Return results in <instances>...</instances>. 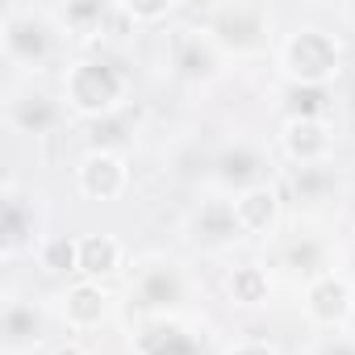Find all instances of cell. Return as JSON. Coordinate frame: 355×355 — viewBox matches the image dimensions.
Returning <instances> with one entry per match:
<instances>
[{
  "label": "cell",
  "instance_id": "obj_5",
  "mask_svg": "<svg viewBox=\"0 0 355 355\" xmlns=\"http://www.w3.org/2000/svg\"><path fill=\"white\" fill-rule=\"evenodd\" d=\"M193 293L189 268L167 255V251H146L130 263L125 276V305L138 318H163V313H184V301Z\"/></svg>",
  "mask_w": 355,
  "mask_h": 355
},
{
  "label": "cell",
  "instance_id": "obj_15",
  "mask_svg": "<svg viewBox=\"0 0 355 355\" xmlns=\"http://www.w3.org/2000/svg\"><path fill=\"white\" fill-rule=\"evenodd\" d=\"M189 239H193L201 251H209V255L230 251V247L243 239L239 218H234V197L209 189V193L193 205V214H189Z\"/></svg>",
  "mask_w": 355,
  "mask_h": 355
},
{
  "label": "cell",
  "instance_id": "obj_9",
  "mask_svg": "<svg viewBox=\"0 0 355 355\" xmlns=\"http://www.w3.org/2000/svg\"><path fill=\"white\" fill-rule=\"evenodd\" d=\"M209 167H214V171H209L214 189L226 193V197H239V193H247V189H255V184H272V180H276V175H272L276 163H272L268 146H259V142H251V138L226 142V146L214 155Z\"/></svg>",
  "mask_w": 355,
  "mask_h": 355
},
{
  "label": "cell",
  "instance_id": "obj_21",
  "mask_svg": "<svg viewBox=\"0 0 355 355\" xmlns=\"http://www.w3.org/2000/svg\"><path fill=\"white\" fill-rule=\"evenodd\" d=\"M272 272L259 259H243L226 272V301L239 309H263L272 301Z\"/></svg>",
  "mask_w": 355,
  "mask_h": 355
},
{
  "label": "cell",
  "instance_id": "obj_12",
  "mask_svg": "<svg viewBox=\"0 0 355 355\" xmlns=\"http://www.w3.org/2000/svg\"><path fill=\"white\" fill-rule=\"evenodd\" d=\"M130 351L134 355H205V338L184 313H163V318L134 322Z\"/></svg>",
  "mask_w": 355,
  "mask_h": 355
},
{
  "label": "cell",
  "instance_id": "obj_28",
  "mask_svg": "<svg viewBox=\"0 0 355 355\" xmlns=\"http://www.w3.org/2000/svg\"><path fill=\"white\" fill-rule=\"evenodd\" d=\"M55 355H80V347H76V343H67V347H55Z\"/></svg>",
  "mask_w": 355,
  "mask_h": 355
},
{
  "label": "cell",
  "instance_id": "obj_11",
  "mask_svg": "<svg viewBox=\"0 0 355 355\" xmlns=\"http://www.w3.org/2000/svg\"><path fill=\"white\" fill-rule=\"evenodd\" d=\"M76 193L92 205H113L130 193V159L121 150L88 146L76 159Z\"/></svg>",
  "mask_w": 355,
  "mask_h": 355
},
{
  "label": "cell",
  "instance_id": "obj_3",
  "mask_svg": "<svg viewBox=\"0 0 355 355\" xmlns=\"http://www.w3.org/2000/svg\"><path fill=\"white\" fill-rule=\"evenodd\" d=\"M272 63L288 88H330L347 67V46L330 26L301 21L288 34H280Z\"/></svg>",
  "mask_w": 355,
  "mask_h": 355
},
{
  "label": "cell",
  "instance_id": "obj_26",
  "mask_svg": "<svg viewBox=\"0 0 355 355\" xmlns=\"http://www.w3.org/2000/svg\"><path fill=\"white\" fill-rule=\"evenodd\" d=\"M222 355H280V347L268 338H234L222 347Z\"/></svg>",
  "mask_w": 355,
  "mask_h": 355
},
{
  "label": "cell",
  "instance_id": "obj_1",
  "mask_svg": "<svg viewBox=\"0 0 355 355\" xmlns=\"http://www.w3.org/2000/svg\"><path fill=\"white\" fill-rule=\"evenodd\" d=\"M59 96L71 117L96 125V121L125 113V105L134 96V76L121 59H113L105 51H80L76 59H67V67L59 76Z\"/></svg>",
  "mask_w": 355,
  "mask_h": 355
},
{
  "label": "cell",
  "instance_id": "obj_25",
  "mask_svg": "<svg viewBox=\"0 0 355 355\" xmlns=\"http://www.w3.org/2000/svg\"><path fill=\"white\" fill-rule=\"evenodd\" d=\"M309 355H355V334L338 330V334H318L309 343Z\"/></svg>",
  "mask_w": 355,
  "mask_h": 355
},
{
  "label": "cell",
  "instance_id": "obj_20",
  "mask_svg": "<svg viewBox=\"0 0 355 355\" xmlns=\"http://www.w3.org/2000/svg\"><path fill=\"white\" fill-rule=\"evenodd\" d=\"M125 268V243L109 230H88L80 234V280H113Z\"/></svg>",
  "mask_w": 355,
  "mask_h": 355
},
{
  "label": "cell",
  "instance_id": "obj_18",
  "mask_svg": "<svg viewBox=\"0 0 355 355\" xmlns=\"http://www.w3.org/2000/svg\"><path fill=\"white\" fill-rule=\"evenodd\" d=\"M63 42H76L84 51L105 42V26L113 13V0H67V5H46Z\"/></svg>",
  "mask_w": 355,
  "mask_h": 355
},
{
  "label": "cell",
  "instance_id": "obj_10",
  "mask_svg": "<svg viewBox=\"0 0 355 355\" xmlns=\"http://www.w3.org/2000/svg\"><path fill=\"white\" fill-rule=\"evenodd\" d=\"M301 309H305V322L322 334H338V330H351V318H355V288L347 284V276L334 268V272H322L313 276L309 284H301Z\"/></svg>",
  "mask_w": 355,
  "mask_h": 355
},
{
  "label": "cell",
  "instance_id": "obj_6",
  "mask_svg": "<svg viewBox=\"0 0 355 355\" xmlns=\"http://www.w3.org/2000/svg\"><path fill=\"white\" fill-rule=\"evenodd\" d=\"M226 55L214 46V38L193 21V13H189V21H175L171 30H167V76L175 80V84H184V88H193V92H201V88H214L222 76H226Z\"/></svg>",
  "mask_w": 355,
  "mask_h": 355
},
{
  "label": "cell",
  "instance_id": "obj_29",
  "mask_svg": "<svg viewBox=\"0 0 355 355\" xmlns=\"http://www.w3.org/2000/svg\"><path fill=\"white\" fill-rule=\"evenodd\" d=\"M338 17H347V21H355V5H343V9H338Z\"/></svg>",
  "mask_w": 355,
  "mask_h": 355
},
{
  "label": "cell",
  "instance_id": "obj_30",
  "mask_svg": "<svg viewBox=\"0 0 355 355\" xmlns=\"http://www.w3.org/2000/svg\"><path fill=\"white\" fill-rule=\"evenodd\" d=\"M351 334H355V318H351Z\"/></svg>",
  "mask_w": 355,
  "mask_h": 355
},
{
  "label": "cell",
  "instance_id": "obj_4",
  "mask_svg": "<svg viewBox=\"0 0 355 355\" xmlns=\"http://www.w3.org/2000/svg\"><path fill=\"white\" fill-rule=\"evenodd\" d=\"M59 46H63V34L51 17V9H34V5H9L0 13V55L5 63L21 76V80H34L42 76L55 59H59Z\"/></svg>",
  "mask_w": 355,
  "mask_h": 355
},
{
  "label": "cell",
  "instance_id": "obj_22",
  "mask_svg": "<svg viewBox=\"0 0 355 355\" xmlns=\"http://www.w3.org/2000/svg\"><path fill=\"white\" fill-rule=\"evenodd\" d=\"M34 259L46 276H80V234H46Z\"/></svg>",
  "mask_w": 355,
  "mask_h": 355
},
{
  "label": "cell",
  "instance_id": "obj_24",
  "mask_svg": "<svg viewBox=\"0 0 355 355\" xmlns=\"http://www.w3.org/2000/svg\"><path fill=\"white\" fill-rule=\"evenodd\" d=\"M288 184L297 189V197L305 201V205H318L330 189H334V175H330V163H322V167H293V175H288Z\"/></svg>",
  "mask_w": 355,
  "mask_h": 355
},
{
  "label": "cell",
  "instance_id": "obj_7",
  "mask_svg": "<svg viewBox=\"0 0 355 355\" xmlns=\"http://www.w3.org/2000/svg\"><path fill=\"white\" fill-rule=\"evenodd\" d=\"M67 121V105L59 92L34 84V80H17L5 88V125L17 138H51L59 134V125Z\"/></svg>",
  "mask_w": 355,
  "mask_h": 355
},
{
  "label": "cell",
  "instance_id": "obj_16",
  "mask_svg": "<svg viewBox=\"0 0 355 355\" xmlns=\"http://www.w3.org/2000/svg\"><path fill=\"white\" fill-rule=\"evenodd\" d=\"M59 322L71 330V334H92V330H101V326H109L113 322V313H117V301H113V293L105 288V284H96V280H71L63 293H59Z\"/></svg>",
  "mask_w": 355,
  "mask_h": 355
},
{
  "label": "cell",
  "instance_id": "obj_19",
  "mask_svg": "<svg viewBox=\"0 0 355 355\" xmlns=\"http://www.w3.org/2000/svg\"><path fill=\"white\" fill-rule=\"evenodd\" d=\"M280 268H284L293 280L309 284L313 276L334 272L338 259H330V243H326V239H318L313 230H297V234L280 239Z\"/></svg>",
  "mask_w": 355,
  "mask_h": 355
},
{
  "label": "cell",
  "instance_id": "obj_8",
  "mask_svg": "<svg viewBox=\"0 0 355 355\" xmlns=\"http://www.w3.org/2000/svg\"><path fill=\"white\" fill-rule=\"evenodd\" d=\"M51 343V313L30 293H5L0 301V351L5 355H34Z\"/></svg>",
  "mask_w": 355,
  "mask_h": 355
},
{
  "label": "cell",
  "instance_id": "obj_14",
  "mask_svg": "<svg viewBox=\"0 0 355 355\" xmlns=\"http://www.w3.org/2000/svg\"><path fill=\"white\" fill-rule=\"evenodd\" d=\"M276 146L293 167H322L334 159V121L330 117H305L293 113L276 130Z\"/></svg>",
  "mask_w": 355,
  "mask_h": 355
},
{
  "label": "cell",
  "instance_id": "obj_27",
  "mask_svg": "<svg viewBox=\"0 0 355 355\" xmlns=\"http://www.w3.org/2000/svg\"><path fill=\"white\" fill-rule=\"evenodd\" d=\"M338 272H343V276H347V284L355 288V243L343 251V259H338Z\"/></svg>",
  "mask_w": 355,
  "mask_h": 355
},
{
  "label": "cell",
  "instance_id": "obj_17",
  "mask_svg": "<svg viewBox=\"0 0 355 355\" xmlns=\"http://www.w3.org/2000/svg\"><path fill=\"white\" fill-rule=\"evenodd\" d=\"M234 218H239L243 239H276L280 222H284V189H280V180L239 193L234 197Z\"/></svg>",
  "mask_w": 355,
  "mask_h": 355
},
{
  "label": "cell",
  "instance_id": "obj_23",
  "mask_svg": "<svg viewBox=\"0 0 355 355\" xmlns=\"http://www.w3.org/2000/svg\"><path fill=\"white\" fill-rule=\"evenodd\" d=\"M121 9L125 17L134 21V30H159V26H175V17H184L189 9L184 5H175V0H121Z\"/></svg>",
  "mask_w": 355,
  "mask_h": 355
},
{
  "label": "cell",
  "instance_id": "obj_13",
  "mask_svg": "<svg viewBox=\"0 0 355 355\" xmlns=\"http://www.w3.org/2000/svg\"><path fill=\"white\" fill-rule=\"evenodd\" d=\"M46 243L42 234V214L30 197L17 193V184H5V205H0V259L17 263L21 255H38V247Z\"/></svg>",
  "mask_w": 355,
  "mask_h": 355
},
{
  "label": "cell",
  "instance_id": "obj_2",
  "mask_svg": "<svg viewBox=\"0 0 355 355\" xmlns=\"http://www.w3.org/2000/svg\"><path fill=\"white\" fill-rule=\"evenodd\" d=\"M193 21L214 38V46L226 55V63H251L276 51V13L259 0H222V5L189 9Z\"/></svg>",
  "mask_w": 355,
  "mask_h": 355
}]
</instances>
